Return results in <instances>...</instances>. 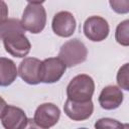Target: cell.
<instances>
[{
    "mask_svg": "<svg viewBox=\"0 0 129 129\" xmlns=\"http://www.w3.org/2000/svg\"><path fill=\"white\" fill-rule=\"evenodd\" d=\"M20 22L24 30L34 34L41 32L46 24V12L42 2H28Z\"/></svg>",
    "mask_w": 129,
    "mask_h": 129,
    "instance_id": "1",
    "label": "cell"
},
{
    "mask_svg": "<svg viewBox=\"0 0 129 129\" xmlns=\"http://www.w3.org/2000/svg\"><path fill=\"white\" fill-rule=\"evenodd\" d=\"M94 92L95 82L92 77L86 74L74 77L67 86L68 99L75 102H87L92 100Z\"/></svg>",
    "mask_w": 129,
    "mask_h": 129,
    "instance_id": "2",
    "label": "cell"
},
{
    "mask_svg": "<svg viewBox=\"0 0 129 129\" xmlns=\"http://www.w3.org/2000/svg\"><path fill=\"white\" fill-rule=\"evenodd\" d=\"M57 56L67 68H72L87 59L88 49L83 41L78 38H74L66 41L60 46Z\"/></svg>",
    "mask_w": 129,
    "mask_h": 129,
    "instance_id": "3",
    "label": "cell"
},
{
    "mask_svg": "<svg viewBox=\"0 0 129 129\" xmlns=\"http://www.w3.org/2000/svg\"><path fill=\"white\" fill-rule=\"evenodd\" d=\"M24 32V30L15 31L2 39L5 50L14 57H24L30 51L31 43Z\"/></svg>",
    "mask_w": 129,
    "mask_h": 129,
    "instance_id": "4",
    "label": "cell"
},
{
    "mask_svg": "<svg viewBox=\"0 0 129 129\" xmlns=\"http://www.w3.org/2000/svg\"><path fill=\"white\" fill-rule=\"evenodd\" d=\"M85 36L92 41H102L109 35V24L107 20L101 16H90L83 25Z\"/></svg>",
    "mask_w": 129,
    "mask_h": 129,
    "instance_id": "5",
    "label": "cell"
},
{
    "mask_svg": "<svg viewBox=\"0 0 129 129\" xmlns=\"http://www.w3.org/2000/svg\"><path fill=\"white\" fill-rule=\"evenodd\" d=\"M67 67L58 57H48L41 61L40 83L53 84L58 82L66 72Z\"/></svg>",
    "mask_w": 129,
    "mask_h": 129,
    "instance_id": "6",
    "label": "cell"
},
{
    "mask_svg": "<svg viewBox=\"0 0 129 129\" xmlns=\"http://www.w3.org/2000/svg\"><path fill=\"white\" fill-rule=\"evenodd\" d=\"M59 117L60 110L56 105L53 103H43L36 108L33 120L40 127L49 129L58 122Z\"/></svg>",
    "mask_w": 129,
    "mask_h": 129,
    "instance_id": "7",
    "label": "cell"
},
{
    "mask_svg": "<svg viewBox=\"0 0 129 129\" xmlns=\"http://www.w3.org/2000/svg\"><path fill=\"white\" fill-rule=\"evenodd\" d=\"M0 120L4 129H23L28 118L21 108L7 105L0 116Z\"/></svg>",
    "mask_w": 129,
    "mask_h": 129,
    "instance_id": "8",
    "label": "cell"
},
{
    "mask_svg": "<svg viewBox=\"0 0 129 129\" xmlns=\"http://www.w3.org/2000/svg\"><path fill=\"white\" fill-rule=\"evenodd\" d=\"M76 19L69 11H59L54 14L51 22L53 32L60 37H70L76 30Z\"/></svg>",
    "mask_w": 129,
    "mask_h": 129,
    "instance_id": "9",
    "label": "cell"
},
{
    "mask_svg": "<svg viewBox=\"0 0 129 129\" xmlns=\"http://www.w3.org/2000/svg\"><path fill=\"white\" fill-rule=\"evenodd\" d=\"M63 110L66 115L73 121H84L89 119L94 112V104L92 100L87 102H75L67 99Z\"/></svg>",
    "mask_w": 129,
    "mask_h": 129,
    "instance_id": "10",
    "label": "cell"
},
{
    "mask_svg": "<svg viewBox=\"0 0 129 129\" xmlns=\"http://www.w3.org/2000/svg\"><path fill=\"white\" fill-rule=\"evenodd\" d=\"M40 66L41 60L36 57H25L19 64L18 75L29 85L40 83Z\"/></svg>",
    "mask_w": 129,
    "mask_h": 129,
    "instance_id": "11",
    "label": "cell"
},
{
    "mask_svg": "<svg viewBox=\"0 0 129 129\" xmlns=\"http://www.w3.org/2000/svg\"><path fill=\"white\" fill-rule=\"evenodd\" d=\"M124 96L121 89L117 86H107L105 87L98 98L100 106L105 110L117 109L123 102Z\"/></svg>",
    "mask_w": 129,
    "mask_h": 129,
    "instance_id": "12",
    "label": "cell"
},
{
    "mask_svg": "<svg viewBox=\"0 0 129 129\" xmlns=\"http://www.w3.org/2000/svg\"><path fill=\"white\" fill-rule=\"evenodd\" d=\"M17 76L18 71L14 61L7 57H0V86H10Z\"/></svg>",
    "mask_w": 129,
    "mask_h": 129,
    "instance_id": "13",
    "label": "cell"
},
{
    "mask_svg": "<svg viewBox=\"0 0 129 129\" xmlns=\"http://www.w3.org/2000/svg\"><path fill=\"white\" fill-rule=\"evenodd\" d=\"M22 30H24V28L22 27L20 20L15 18H9L3 24L0 25V39H3L5 36H7L10 33H13L15 31H22Z\"/></svg>",
    "mask_w": 129,
    "mask_h": 129,
    "instance_id": "14",
    "label": "cell"
},
{
    "mask_svg": "<svg viewBox=\"0 0 129 129\" xmlns=\"http://www.w3.org/2000/svg\"><path fill=\"white\" fill-rule=\"evenodd\" d=\"M115 38L119 44L123 46L129 45V20L128 19L118 24L115 32Z\"/></svg>",
    "mask_w": 129,
    "mask_h": 129,
    "instance_id": "15",
    "label": "cell"
},
{
    "mask_svg": "<svg viewBox=\"0 0 129 129\" xmlns=\"http://www.w3.org/2000/svg\"><path fill=\"white\" fill-rule=\"evenodd\" d=\"M96 129H128V124H123L112 118H101L95 123Z\"/></svg>",
    "mask_w": 129,
    "mask_h": 129,
    "instance_id": "16",
    "label": "cell"
},
{
    "mask_svg": "<svg viewBox=\"0 0 129 129\" xmlns=\"http://www.w3.org/2000/svg\"><path fill=\"white\" fill-rule=\"evenodd\" d=\"M128 74H129V63L123 64L119 69V71L117 73V84L121 89H123L125 91L129 90V77H128Z\"/></svg>",
    "mask_w": 129,
    "mask_h": 129,
    "instance_id": "17",
    "label": "cell"
},
{
    "mask_svg": "<svg viewBox=\"0 0 129 129\" xmlns=\"http://www.w3.org/2000/svg\"><path fill=\"white\" fill-rule=\"evenodd\" d=\"M109 4L111 5L112 9L117 13H127L129 11V1H110Z\"/></svg>",
    "mask_w": 129,
    "mask_h": 129,
    "instance_id": "18",
    "label": "cell"
},
{
    "mask_svg": "<svg viewBox=\"0 0 129 129\" xmlns=\"http://www.w3.org/2000/svg\"><path fill=\"white\" fill-rule=\"evenodd\" d=\"M8 17V6L5 1L0 0V25L3 24Z\"/></svg>",
    "mask_w": 129,
    "mask_h": 129,
    "instance_id": "19",
    "label": "cell"
},
{
    "mask_svg": "<svg viewBox=\"0 0 129 129\" xmlns=\"http://www.w3.org/2000/svg\"><path fill=\"white\" fill-rule=\"evenodd\" d=\"M23 129H45V128H42L39 125H37L33 119H28L27 120V124Z\"/></svg>",
    "mask_w": 129,
    "mask_h": 129,
    "instance_id": "20",
    "label": "cell"
},
{
    "mask_svg": "<svg viewBox=\"0 0 129 129\" xmlns=\"http://www.w3.org/2000/svg\"><path fill=\"white\" fill-rule=\"evenodd\" d=\"M7 106V104H6V101L0 96V116H1V114H2V112H3V110L5 109V107Z\"/></svg>",
    "mask_w": 129,
    "mask_h": 129,
    "instance_id": "21",
    "label": "cell"
},
{
    "mask_svg": "<svg viewBox=\"0 0 129 129\" xmlns=\"http://www.w3.org/2000/svg\"><path fill=\"white\" fill-rule=\"evenodd\" d=\"M79 129H87V128H79Z\"/></svg>",
    "mask_w": 129,
    "mask_h": 129,
    "instance_id": "22",
    "label": "cell"
}]
</instances>
